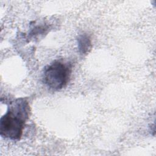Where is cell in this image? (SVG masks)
Segmentation results:
<instances>
[{
  "mask_svg": "<svg viewBox=\"0 0 156 156\" xmlns=\"http://www.w3.org/2000/svg\"><path fill=\"white\" fill-rule=\"evenodd\" d=\"M72 66L68 62L55 60L43 70V82L50 89L58 91L64 88L69 82Z\"/></svg>",
  "mask_w": 156,
  "mask_h": 156,
  "instance_id": "obj_2",
  "label": "cell"
},
{
  "mask_svg": "<svg viewBox=\"0 0 156 156\" xmlns=\"http://www.w3.org/2000/svg\"><path fill=\"white\" fill-rule=\"evenodd\" d=\"M30 108L26 98H19L9 102L7 112L0 119V135L11 140L21 139Z\"/></svg>",
  "mask_w": 156,
  "mask_h": 156,
  "instance_id": "obj_1",
  "label": "cell"
},
{
  "mask_svg": "<svg viewBox=\"0 0 156 156\" xmlns=\"http://www.w3.org/2000/svg\"><path fill=\"white\" fill-rule=\"evenodd\" d=\"M77 41L80 54L85 55L88 53L92 46L90 37L87 34H82L78 36Z\"/></svg>",
  "mask_w": 156,
  "mask_h": 156,
  "instance_id": "obj_3",
  "label": "cell"
}]
</instances>
